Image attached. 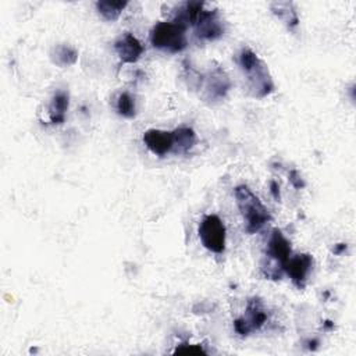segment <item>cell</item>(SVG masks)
<instances>
[{
    "mask_svg": "<svg viewBox=\"0 0 356 356\" xmlns=\"http://www.w3.org/2000/svg\"><path fill=\"white\" fill-rule=\"evenodd\" d=\"M238 64L243 71L250 93L254 97H266L274 92V82L267 65L249 47H243L238 54Z\"/></svg>",
    "mask_w": 356,
    "mask_h": 356,
    "instance_id": "6da1fadb",
    "label": "cell"
},
{
    "mask_svg": "<svg viewBox=\"0 0 356 356\" xmlns=\"http://www.w3.org/2000/svg\"><path fill=\"white\" fill-rule=\"evenodd\" d=\"M234 195L248 234H256L270 222L271 216L268 210L248 185H238L234 189Z\"/></svg>",
    "mask_w": 356,
    "mask_h": 356,
    "instance_id": "7a4b0ae2",
    "label": "cell"
},
{
    "mask_svg": "<svg viewBox=\"0 0 356 356\" xmlns=\"http://www.w3.org/2000/svg\"><path fill=\"white\" fill-rule=\"evenodd\" d=\"M292 254L291 243L280 229H273L267 248H266V261L261 263V271L266 277L278 280L284 271L288 259Z\"/></svg>",
    "mask_w": 356,
    "mask_h": 356,
    "instance_id": "3957f363",
    "label": "cell"
},
{
    "mask_svg": "<svg viewBox=\"0 0 356 356\" xmlns=\"http://www.w3.org/2000/svg\"><path fill=\"white\" fill-rule=\"evenodd\" d=\"M185 32L186 28L175 21H161L152 28L150 43L156 49L170 53H179L188 44Z\"/></svg>",
    "mask_w": 356,
    "mask_h": 356,
    "instance_id": "277c9868",
    "label": "cell"
},
{
    "mask_svg": "<svg viewBox=\"0 0 356 356\" xmlns=\"http://www.w3.org/2000/svg\"><path fill=\"white\" fill-rule=\"evenodd\" d=\"M195 88L202 90L203 99L209 102H218L228 93L231 81L221 67H214L204 74H199Z\"/></svg>",
    "mask_w": 356,
    "mask_h": 356,
    "instance_id": "5b68a950",
    "label": "cell"
},
{
    "mask_svg": "<svg viewBox=\"0 0 356 356\" xmlns=\"http://www.w3.org/2000/svg\"><path fill=\"white\" fill-rule=\"evenodd\" d=\"M197 234L202 245L213 252L222 253L225 249V225L216 214L204 216L197 227Z\"/></svg>",
    "mask_w": 356,
    "mask_h": 356,
    "instance_id": "8992f818",
    "label": "cell"
},
{
    "mask_svg": "<svg viewBox=\"0 0 356 356\" xmlns=\"http://www.w3.org/2000/svg\"><path fill=\"white\" fill-rule=\"evenodd\" d=\"M267 321V312L263 302L259 298H252L248 300L245 314L234 321V330L241 337H246L257 330H260Z\"/></svg>",
    "mask_w": 356,
    "mask_h": 356,
    "instance_id": "52a82bcc",
    "label": "cell"
},
{
    "mask_svg": "<svg viewBox=\"0 0 356 356\" xmlns=\"http://www.w3.org/2000/svg\"><path fill=\"white\" fill-rule=\"evenodd\" d=\"M193 26L196 36L202 40H217L225 32L224 21L217 10L203 8Z\"/></svg>",
    "mask_w": 356,
    "mask_h": 356,
    "instance_id": "ba28073f",
    "label": "cell"
},
{
    "mask_svg": "<svg viewBox=\"0 0 356 356\" xmlns=\"http://www.w3.org/2000/svg\"><path fill=\"white\" fill-rule=\"evenodd\" d=\"M313 257L309 253H300V254H295L288 259L284 271L289 275L292 284L299 288L303 289L306 286V281L307 277L313 268Z\"/></svg>",
    "mask_w": 356,
    "mask_h": 356,
    "instance_id": "9c48e42d",
    "label": "cell"
},
{
    "mask_svg": "<svg viewBox=\"0 0 356 356\" xmlns=\"http://www.w3.org/2000/svg\"><path fill=\"white\" fill-rule=\"evenodd\" d=\"M143 143L145 146L159 157H164L168 153L174 152V135L172 131L163 129H147L143 132Z\"/></svg>",
    "mask_w": 356,
    "mask_h": 356,
    "instance_id": "30bf717a",
    "label": "cell"
},
{
    "mask_svg": "<svg viewBox=\"0 0 356 356\" xmlns=\"http://www.w3.org/2000/svg\"><path fill=\"white\" fill-rule=\"evenodd\" d=\"M114 50L122 63L132 64L140 58L143 53V46L135 35L125 32L114 42Z\"/></svg>",
    "mask_w": 356,
    "mask_h": 356,
    "instance_id": "8fae6325",
    "label": "cell"
},
{
    "mask_svg": "<svg viewBox=\"0 0 356 356\" xmlns=\"http://www.w3.org/2000/svg\"><path fill=\"white\" fill-rule=\"evenodd\" d=\"M70 104V97L68 93L64 90H58L57 93L53 95L51 102L49 104V118L51 124H63L65 120V114L68 110Z\"/></svg>",
    "mask_w": 356,
    "mask_h": 356,
    "instance_id": "7c38bea8",
    "label": "cell"
},
{
    "mask_svg": "<svg viewBox=\"0 0 356 356\" xmlns=\"http://www.w3.org/2000/svg\"><path fill=\"white\" fill-rule=\"evenodd\" d=\"M271 11L277 15L288 28H296L299 24V17L293 3L291 1H274L270 4Z\"/></svg>",
    "mask_w": 356,
    "mask_h": 356,
    "instance_id": "4fadbf2b",
    "label": "cell"
},
{
    "mask_svg": "<svg viewBox=\"0 0 356 356\" xmlns=\"http://www.w3.org/2000/svg\"><path fill=\"white\" fill-rule=\"evenodd\" d=\"M174 153H188L196 143V134L191 127H179L172 131Z\"/></svg>",
    "mask_w": 356,
    "mask_h": 356,
    "instance_id": "5bb4252c",
    "label": "cell"
},
{
    "mask_svg": "<svg viewBox=\"0 0 356 356\" xmlns=\"http://www.w3.org/2000/svg\"><path fill=\"white\" fill-rule=\"evenodd\" d=\"M97 13L107 21H115L120 14L128 6V1H111V0H100L96 1Z\"/></svg>",
    "mask_w": 356,
    "mask_h": 356,
    "instance_id": "9a60e30c",
    "label": "cell"
},
{
    "mask_svg": "<svg viewBox=\"0 0 356 356\" xmlns=\"http://www.w3.org/2000/svg\"><path fill=\"white\" fill-rule=\"evenodd\" d=\"M78 58V53L74 47L68 44H58L51 51V60L54 64L60 67L72 65Z\"/></svg>",
    "mask_w": 356,
    "mask_h": 356,
    "instance_id": "2e32d148",
    "label": "cell"
},
{
    "mask_svg": "<svg viewBox=\"0 0 356 356\" xmlns=\"http://www.w3.org/2000/svg\"><path fill=\"white\" fill-rule=\"evenodd\" d=\"M117 113L125 118H132L136 114V107H135V100L128 92H121L117 97V104H115Z\"/></svg>",
    "mask_w": 356,
    "mask_h": 356,
    "instance_id": "e0dca14e",
    "label": "cell"
},
{
    "mask_svg": "<svg viewBox=\"0 0 356 356\" xmlns=\"http://www.w3.org/2000/svg\"><path fill=\"white\" fill-rule=\"evenodd\" d=\"M174 353H184V355H206L207 352L203 349L202 345H191V343H181L175 348Z\"/></svg>",
    "mask_w": 356,
    "mask_h": 356,
    "instance_id": "ac0fdd59",
    "label": "cell"
},
{
    "mask_svg": "<svg viewBox=\"0 0 356 356\" xmlns=\"http://www.w3.org/2000/svg\"><path fill=\"white\" fill-rule=\"evenodd\" d=\"M289 181H291V184H292L295 188H298V189L305 186V182H303V179L300 178V175H299L298 171H291V172H289Z\"/></svg>",
    "mask_w": 356,
    "mask_h": 356,
    "instance_id": "d6986e66",
    "label": "cell"
},
{
    "mask_svg": "<svg viewBox=\"0 0 356 356\" xmlns=\"http://www.w3.org/2000/svg\"><path fill=\"white\" fill-rule=\"evenodd\" d=\"M270 189H271L273 197L277 199V200H280V186H278V184H277L275 181H273V182L270 184Z\"/></svg>",
    "mask_w": 356,
    "mask_h": 356,
    "instance_id": "ffe728a7",
    "label": "cell"
},
{
    "mask_svg": "<svg viewBox=\"0 0 356 356\" xmlns=\"http://www.w3.org/2000/svg\"><path fill=\"white\" fill-rule=\"evenodd\" d=\"M345 249H346V245H343V243H339V245H338V246L334 249V253H335V254H339V253H341L342 250H345Z\"/></svg>",
    "mask_w": 356,
    "mask_h": 356,
    "instance_id": "44dd1931",
    "label": "cell"
}]
</instances>
